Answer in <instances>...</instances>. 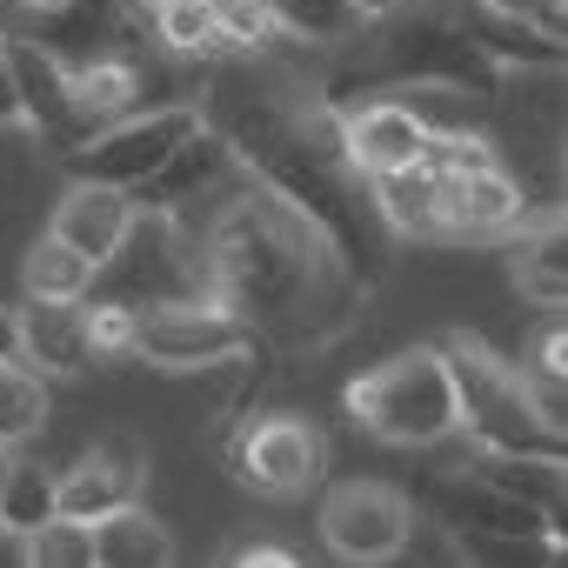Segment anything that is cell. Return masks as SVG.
<instances>
[{
  "label": "cell",
  "mask_w": 568,
  "mask_h": 568,
  "mask_svg": "<svg viewBox=\"0 0 568 568\" xmlns=\"http://www.w3.org/2000/svg\"><path fill=\"white\" fill-rule=\"evenodd\" d=\"M227 161H234V148H227V141L201 121V128H194V134H187V141H181L161 168H154V181H141V187H134V201H141V207H174V201H194V194H207V187L227 174Z\"/></svg>",
  "instance_id": "obj_15"
},
{
  "label": "cell",
  "mask_w": 568,
  "mask_h": 568,
  "mask_svg": "<svg viewBox=\"0 0 568 568\" xmlns=\"http://www.w3.org/2000/svg\"><path fill=\"white\" fill-rule=\"evenodd\" d=\"M168 561H174V535L141 501L94 521V568H168Z\"/></svg>",
  "instance_id": "obj_17"
},
{
  "label": "cell",
  "mask_w": 568,
  "mask_h": 568,
  "mask_svg": "<svg viewBox=\"0 0 568 568\" xmlns=\"http://www.w3.org/2000/svg\"><path fill=\"white\" fill-rule=\"evenodd\" d=\"M395 8H408V0H355V14H362V21H375V14H395Z\"/></svg>",
  "instance_id": "obj_33"
},
{
  "label": "cell",
  "mask_w": 568,
  "mask_h": 568,
  "mask_svg": "<svg viewBox=\"0 0 568 568\" xmlns=\"http://www.w3.org/2000/svg\"><path fill=\"white\" fill-rule=\"evenodd\" d=\"M8 68H14V88H21V128H34L48 148H68V154H74L94 128H88L81 108H74L68 61L28 34V41H8Z\"/></svg>",
  "instance_id": "obj_9"
},
{
  "label": "cell",
  "mask_w": 568,
  "mask_h": 568,
  "mask_svg": "<svg viewBox=\"0 0 568 568\" xmlns=\"http://www.w3.org/2000/svg\"><path fill=\"white\" fill-rule=\"evenodd\" d=\"M0 355H21V315L0 308Z\"/></svg>",
  "instance_id": "obj_32"
},
{
  "label": "cell",
  "mask_w": 568,
  "mask_h": 568,
  "mask_svg": "<svg viewBox=\"0 0 568 568\" xmlns=\"http://www.w3.org/2000/svg\"><path fill=\"white\" fill-rule=\"evenodd\" d=\"M515 281H521L528 302L561 308V295H568V241H561V221L528 234V247H521V261H515Z\"/></svg>",
  "instance_id": "obj_24"
},
{
  "label": "cell",
  "mask_w": 568,
  "mask_h": 568,
  "mask_svg": "<svg viewBox=\"0 0 568 568\" xmlns=\"http://www.w3.org/2000/svg\"><path fill=\"white\" fill-rule=\"evenodd\" d=\"M21 362L34 375H81L94 362L81 302H28L21 308Z\"/></svg>",
  "instance_id": "obj_14"
},
{
  "label": "cell",
  "mask_w": 568,
  "mask_h": 568,
  "mask_svg": "<svg viewBox=\"0 0 568 568\" xmlns=\"http://www.w3.org/2000/svg\"><path fill=\"white\" fill-rule=\"evenodd\" d=\"M201 128V114L194 108H154V114H121V121H108V128H94L74 154H68V168H74V181H114V187H141V181H154V168L187 141Z\"/></svg>",
  "instance_id": "obj_5"
},
{
  "label": "cell",
  "mask_w": 568,
  "mask_h": 568,
  "mask_svg": "<svg viewBox=\"0 0 568 568\" xmlns=\"http://www.w3.org/2000/svg\"><path fill=\"white\" fill-rule=\"evenodd\" d=\"M415 535V508L388 481H342L322 501V541L342 561H395Z\"/></svg>",
  "instance_id": "obj_7"
},
{
  "label": "cell",
  "mask_w": 568,
  "mask_h": 568,
  "mask_svg": "<svg viewBox=\"0 0 568 568\" xmlns=\"http://www.w3.org/2000/svg\"><path fill=\"white\" fill-rule=\"evenodd\" d=\"M455 382V415L475 448H515V455H561V435L541 422L521 368H508L481 335H442L435 342Z\"/></svg>",
  "instance_id": "obj_2"
},
{
  "label": "cell",
  "mask_w": 568,
  "mask_h": 568,
  "mask_svg": "<svg viewBox=\"0 0 568 568\" xmlns=\"http://www.w3.org/2000/svg\"><path fill=\"white\" fill-rule=\"evenodd\" d=\"M154 21H161V41H168V48H187V54H207V48H221L214 0H161V8H154Z\"/></svg>",
  "instance_id": "obj_27"
},
{
  "label": "cell",
  "mask_w": 568,
  "mask_h": 568,
  "mask_svg": "<svg viewBox=\"0 0 568 568\" xmlns=\"http://www.w3.org/2000/svg\"><path fill=\"white\" fill-rule=\"evenodd\" d=\"M101 302H121V308H161V302H214V267H207V247L194 254L174 207H141L134 201V221L121 234V247L94 267V288Z\"/></svg>",
  "instance_id": "obj_3"
},
{
  "label": "cell",
  "mask_w": 568,
  "mask_h": 568,
  "mask_svg": "<svg viewBox=\"0 0 568 568\" xmlns=\"http://www.w3.org/2000/svg\"><path fill=\"white\" fill-rule=\"evenodd\" d=\"M48 515H61V508H54V475H48L41 462L8 455V475H0V521H8L14 535H28V528H41Z\"/></svg>",
  "instance_id": "obj_23"
},
{
  "label": "cell",
  "mask_w": 568,
  "mask_h": 568,
  "mask_svg": "<svg viewBox=\"0 0 568 568\" xmlns=\"http://www.w3.org/2000/svg\"><path fill=\"white\" fill-rule=\"evenodd\" d=\"M475 481H488L495 495L508 501H528L541 515H561V495H568V475H561V455H515V448H481L468 462Z\"/></svg>",
  "instance_id": "obj_16"
},
{
  "label": "cell",
  "mask_w": 568,
  "mask_h": 568,
  "mask_svg": "<svg viewBox=\"0 0 568 568\" xmlns=\"http://www.w3.org/2000/svg\"><path fill=\"white\" fill-rule=\"evenodd\" d=\"M521 221V187L501 174V161L468 168V174H442L435 168V227L455 241H495Z\"/></svg>",
  "instance_id": "obj_10"
},
{
  "label": "cell",
  "mask_w": 568,
  "mask_h": 568,
  "mask_svg": "<svg viewBox=\"0 0 568 568\" xmlns=\"http://www.w3.org/2000/svg\"><path fill=\"white\" fill-rule=\"evenodd\" d=\"M468 41L488 54V61H508V68H555L561 61V41H548L528 14H481V21H468Z\"/></svg>",
  "instance_id": "obj_21"
},
{
  "label": "cell",
  "mask_w": 568,
  "mask_h": 568,
  "mask_svg": "<svg viewBox=\"0 0 568 568\" xmlns=\"http://www.w3.org/2000/svg\"><path fill=\"white\" fill-rule=\"evenodd\" d=\"M128 221H134V194H128V187H114V181H74V187L61 194L48 234H61L88 267H101V261L121 247Z\"/></svg>",
  "instance_id": "obj_13"
},
{
  "label": "cell",
  "mask_w": 568,
  "mask_h": 568,
  "mask_svg": "<svg viewBox=\"0 0 568 568\" xmlns=\"http://www.w3.org/2000/svg\"><path fill=\"white\" fill-rule=\"evenodd\" d=\"M348 415L388 448H435V442L462 435L455 382H448L442 348H408V355L355 375L348 382Z\"/></svg>",
  "instance_id": "obj_4"
},
{
  "label": "cell",
  "mask_w": 568,
  "mask_h": 568,
  "mask_svg": "<svg viewBox=\"0 0 568 568\" xmlns=\"http://www.w3.org/2000/svg\"><path fill=\"white\" fill-rule=\"evenodd\" d=\"M28 568H94V521L48 515L41 528H28Z\"/></svg>",
  "instance_id": "obj_26"
},
{
  "label": "cell",
  "mask_w": 568,
  "mask_h": 568,
  "mask_svg": "<svg viewBox=\"0 0 568 568\" xmlns=\"http://www.w3.org/2000/svg\"><path fill=\"white\" fill-rule=\"evenodd\" d=\"M141 475H148L141 442H121V435H114V442L88 448L68 475H54V508L74 515V521H101V515L141 501Z\"/></svg>",
  "instance_id": "obj_11"
},
{
  "label": "cell",
  "mask_w": 568,
  "mask_h": 568,
  "mask_svg": "<svg viewBox=\"0 0 568 568\" xmlns=\"http://www.w3.org/2000/svg\"><path fill=\"white\" fill-rule=\"evenodd\" d=\"M68 88H74V108L88 128H108L121 114H134V94H141V68L121 61L114 48L108 54H88V61H68Z\"/></svg>",
  "instance_id": "obj_18"
},
{
  "label": "cell",
  "mask_w": 568,
  "mask_h": 568,
  "mask_svg": "<svg viewBox=\"0 0 568 568\" xmlns=\"http://www.w3.org/2000/svg\"><path fill=\"white\" fill-rule=\"evenodd\" d=\"M214 28H221V48H267L281 34L267 0H214Z\"/></svg>",
  "instance_id": "obj_28"
},
{
  "label": "cell",
  "mask_w": 568,
  "mask_h": 568,
  "mask_svg": "<svg viewBox=\"0 0 568 568\" xmlns=\"http://www.w3.org/2000/svg\"><path fill=\"white\" fill-rule=\"evenodd\" d=\"M0 475H8V442H0Z\"/></svg>",
  "instance_id": "obj_34"
},
{
  "label": "cell",
  "mask_w": 568,
  "mask_h": 568,
  "mask_svg": "<svg viewBox=\"0 0 568 568\" xmlns=\"http://www.w3.org/2000/svg\"><path fill=\"white\" fill-rule=\"evenodd\" d=\"M21 288H28V302H88L94 267H88L61 234H41V241L28 247V261H21Z\"/></svg>",
  "instance_id": "obj_20"
},
{
  "label": "cell",
  "mask_w": 568,
  "mask_h": 568,
  "mask_svg": "<svg viewBox=\"0 0 568 568\" xmlns=\"http://www.w3.org/2000/svg\"><path fill=\"white\" fill-rule=\"evenodd\" d=\"M234 475L261 495H302L322 481V435L302 415H261L234 435Z\"/></svg>",
  "instance_id": "obj_8"
},
{
  "label": "cell",
  "mask_w": 568,
  "mask_h": 568,
  "mask_svg": "<svg viewBox=\"0 0 568 568\" xmlns=\"http://www.w3.org/2000/svg\"><path fill=\"white\" fill-rule=\"evenodd\" d=\"M41 422H48V388H41V375L21 362V355H0V442H28V435H41Z\"/></svg>",
  "instance_id": "obj_22"
},
{
  "label": "cell",
  "mask_w": 568,
  "mask_h": 568,
  "mask_svg": "<svg viewBox=\"0 0 568 568\" xmlns=\"http://www.w3.org/2000/svg\"><path fill=\"white\" fill-rule=\"evenodd\" d=\"M368 181H375V207H382V221L395 234H408V241L442 234L435 227V168L428 161H408V168H388V174H368Z\"/></svg>",
  "instance_id": "obj_19"
},
{
  "label": "cell",
  "mask_w": 568,
  "mask_h": 568,
  "mask_svg": "<svg viewBox=\"0 0 568 568\" xmlns=\"http://www.w3.org/2000/svg\"><path fill=\"white\" fill-rule=\"evenodd\" d=\"M214 302L234 308L247 328L295 335L302 348H322L335 322H348V274L315 241L302 207H281L267 194L234 201L207 234Z\"/></svg>",
  "instance_id": "obj_1"
},
{
  "label": "cell",
  "mask_w": 568,
  "mask_h": 568,
  "mask_svg": "<svg viewBox=\"0 0 568 568\" xmlns=\"http://www.w3.org/2000/svg\"><path fill=\"white\" fill-rule=\"evenodd\" d=\"M81 322H88V348L94 355H134V308L88 295L81 302Z\"/></svg>",
  "instance_id": "obj_29"
},
{
  "label": "cell",
  "mask_w": 568,
  "mask_h": 568,
  "mask_svg": "<svg viewBox=\"0 0 568 568\" xmlns=\"http://www.w3.org/2000/svg\"><path fill=\"white\" fill-rule=\"evenodd\" d=\"M267 14L281 34H302V41H348L362 28L355 0H267Z\"/></svg>",
  "instance_id": "obj_25"
},
{
  "label": "cell",
  "mask_w": 568,
  "mask_h": 568,
  "mask_svg": "<svg viewBox=\"0 0 568 568\" xmlns=\"http://www.w3.org/2000/svg\"><path fill=\"white\" fill-rule=\"evenodd\" d=\"M422 148H428V121L408 101H368L342 121V161L355 174L408 168V161H422Z\"/></svg>",
  "instance_id": "obj_12"
},
{
  "label": "cell",
  "mask_w": 568,
  "mask_h": 568,
  "mask_svg": "<svg viewBox=\"0 0 568 568\" xmlns=\"http://www.w3.org/2000/svg\"><path fill=\"white\" fill-rule=\"evenodd\" d=\"M21 121V88H14V68H8V41H0V128Z\"/></svg>",
  "instance_id": "obj_31"
},
{
  "label": "cell",
  "mask_w": 568,
  "mask_h": 568,
  "mask_svg": "<svg viewBox=\"0 0 568 568\" xmlns=\"http://www.w3.org/2000/svg\"><path fill=\"white\" fill-rule=\"evenodd\" d=\"M247 348V322L221 302H161L134 315V355L154 368H207Z\"/></svg>",
  "instance_id": "obj_6"
},
{
  "label": "cell",
  "mask_w": 568,
  "mask_h": 568,
  "mask_svg": "<svg viewBox=\"0 0 568 568\" xmlns=\"http://www.w3.org/2000/svg\"><path fill=\"white\" fill-rule=\"evenodd\" d=\"M227 561H241V568H295V548H288V541H247V548H234Z\"/></svg>",
  "instance_id": "obj_30"
}]
</instances>
